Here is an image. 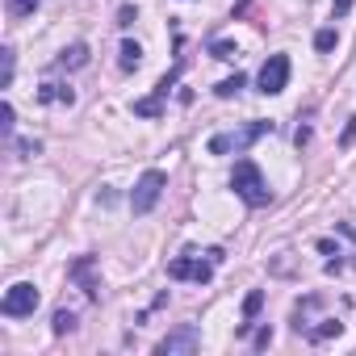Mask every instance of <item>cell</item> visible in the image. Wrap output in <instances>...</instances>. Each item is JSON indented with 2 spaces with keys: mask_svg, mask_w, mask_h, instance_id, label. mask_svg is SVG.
I'll use <instances>...</instances> for the list:
<instances>
[{
  "mask_svg": "<svg viewBox=\"0 0 356 356\" xmlns=\"http://www.w3.org/2000/svg\"><path fill=\"white\" fill-rule=\"evenodd\" d=\"M335 47V30H318L314 34V51H331Z\"/></svg>",
  "mask_w": 356,
  "mask_h": 356,
  "instance_id": "cell-20",
  "label": "cell"
},
{
  "mask_svg": "<svg viewBox=\"0 0 356 356\" xmlns=\"http://www.w3.org/2000/svg\"><path fill=\"white\" fill-rule=\"evenodd\" d=\"M202 348V331L193 327V323H181L176 331H168L159 343H155V352L159 356H176V352H197Z\"/></svg>",
  "mask_w": 356,
  "mask_h": 356,
  "instance_id": "cell-8",
  "label": "cell"
},
{
  "mask_svg": "<svg viewBox=\"0 0 356 356\" xmlns=\"http://www.w3.org/2000/svg\"><path fill=\"white\" fill-rule=\"evenodd\" d=\"M264 134H273V122H248V126H235V130H222L210 138V155H243L252 143H260Z\"/></svg>",
  "mask_w": 356,
  "mask_h": 356,
  "instance_id": "cell-4",
  "label": "cell"
},
{
  "mask_svg": "<svg viewBox=\"0 0 356 356\" xmlns=\"http://www.w3.org/2000/svg\"><path fill=\"white\" fill-rule=\"evenodd\" d=\"M231 189H235L252 210H260V206L273 202V189H268V181H264V172L256 168V159H239V163H235V172H231Z\"/></svg>",
  "mask_w": 356,
  "mask_h": 356,
  "instance_id": "cell-2",
  "label": "cell"
},
{
  "mask_svg": "<svg viewBox=\"0 0 356 356\" xmlns=\"http://www.w3.org/2000/svg\"><path fill=\"white\" fill-rule=\"evenodd\" d=\"M352 138H356V113L348 118V126H343V134H339V147H352Z\"/></svg>",
  "mask_w": 356,
  "mask_h": 356,
  "instance_id": "cell-21",
  "label": "cell"
},
{
  "mask_svg": "<svg viewBox=\"0 0 356 356\" xmlns=\"http://www.w3.org/2000/svg\"><path fill=\"white\" fill-rule=\"evenodd\" d=\"M214 264H222V248H210L206 260L193 256V252H185V256H176V260L168 264V277H172V281H197V285H210Z\"/></svg>",
  "mask_w": 356,
  "mask_h": 356,
  "instance_id": "cell-3",
  "label": "cell"
},
{
  "mask_svg": "<svg viewBox=\"0 0 356 356\" xmlns=\"http://www.w3.org/2000/svg\"><path fill=\"white\" fill-rule=\"evenodd\" d=\"M38 101H42V105H55V101H59V105H72L76 92H72L67 84H42V88H38Z\"/></svg>",
  "mask_w": 356,
  "mask_h": 356,
  "instance_id": "cell-12",
  "label": "cell"
},
{
  "mask_svg": "<svg viewBox=\"0 0 356 356\" xmlns=\"http://www.w3.org/2000/svg\"><path fill=\"white\" fill-rule=\"evenodd\" d=\"M67 273H72V281H76V285H80V289L92 298V302L101 298V281H97V260H92V256H80V260H72V268H67Z\"/></svg>",
  "mask_w": 356,
  "mask_h": 356,
  "instance_id": "cell-10",
  "label": "cell"
},
{
  "mask_svg": "<svg viewBox=\"0 0 356 356\" xmlns=\"http://www.w3.org/2000/svg\"><path fill=\"white\" fill-rule=\"evenodd\" d=\"M17 151H22V155H38V151H42V143H30V138H26V143H17Z\"/></svg>",
  "mask_w": 356,
  "mask_h": 356,
  "instance_id": "cell-24",
  "label": "cell"
},
{
  "mask_svg": "<svg viewBox=\"0 0 356 356\" xmlns=\"http://www.w3.org/2000/svg\"><path fill=\"white\" fill-rule=\"evenodd\" d=\"M42 5V0H5V9H9V17H34V9Z\"/></svg>",
  "mask_w": 356,
  "mask_h": 356,
  "instance_id": "cell-15",
  "label": "cell"
},
{
  "mask_svg": "<svg viewBox=\"0 0 356 356\" xmlns=\"http://www.w3.org/2000/svg\"><path fill=\"white\" fill-rule=\"evenodd\" d=\"M0 63H5V72H0V88H9L13 84V47L0 51Z\"/></svg>",
  "mask_w": 356,
  "mask_h": 356,
  "instance_id": "cell-18",
  "label": "cell"
},
{
  "mask_svg": "<svg viewBox=\"0 0 356 356\" xmlns=\"http://www.w3.org/2000/svg\"><path fill=\"white\" fill-rule=\"evenodd\" d=\"M84 63H88V47H84V42H72L67 51H59L55 72H76V67H84Z\"/></svg>",
  "mask_w": 356,
  "mask_h": 356,
  "instance_id": "cell-11",
  "label": "cell"
},
{
  "mask_svg": "<svg viewBox=\"0 0 356 356\" xmlns=\"http://www.w3.org/2000/svg\"><path fill=\"white\" fill-rule=\"evenodd\" d=\"M76 331V314L72 310H55V335H67Z\"/></svg>",
  "mask_w": 356,
  "mask_h": 356,
  "instance_id": "cell-19",
  "label": "cell"
},
{
  "mask_svg": "<svg viewBox=\"0 0 356 356\" xmlns=\"http://www.w3.org/2000/svg\"><path fill=\"white\" fill-rule=\"evenodd\" d=\"M318 310H323V298H318V293H306V298L293 306V331H298L302 339H310V343H323V339H331V335L343 331L339 318L318 314Z\"/></svg>",
  "mask_w": 356,
  "mask_h": 356,
  "instance_id": "cell-1",
  "label": "cell"
},
{
  "mask_svg": "<svg viewBox=\"0 0 356 356\" xmlns=\"http://www.w3.org/2000/svg\"><path fill=\"white\" fill-rule=\"evenodd\" d=\"M38 289L30 285V281H17L5 298H0V314H5V318H26V314H34L38 310Z\"/></svg>",
  "mask_w": 356,
  "mask_h": 356,
  "instance_id": "cell-7",
  "label": "cell"
},
{
  "mask_svg": "<svg viewBox=\"0 0 356 356\" xmlns=\"http://www.w3.org/2000/svg\"><path fill=\"white\" fill-rule=\"evenodd\" d=\"M293 143H298V147H306V143H310V130H306V126H298V134H293Z\"/></svg>",
  "mask_w": 356,
  "mask_h": 356,
  "instance_id": "cell-28",
  "label": "cell"
},
{
  "mask_svg": "<svg viewBox=\"0 0 356 356\" xmlns=\"http://www.w3.org/2000/svg\"><path fill=\"white\" fill-rule=\"evenodd\" d=\"M210 55H214V59H222V63H231V59L239 55V47H235V42H227V38H214V42H210Z\"/></svg>",
  "mask_w": 356,
  "mask_h": 356,
  "instance_id": "cell-17",
  "label": "cell"
},
{
  "mask_svg": "<svg viewBox=\"0 0 356 356\" xmlns=\"http://www.w3.org/2000/svg\"><path fill=\"white\" fill-rule=\"evenodd\" d=\"M243 84H248V76H239V72H235V76H227L222 84H214V92H218L222 101H231V97H235V92H239Z\"/></svg>",
  "mask_w": 356,
  "mask_h": 356,
  "instance_id": "cell-16",
  "label": "cell"
},
{
  "mask_svg": "<svg viewBox=\"0 0 356 356\" xmlns=\"http://www.w3.org/2000/svg\"><path fill=\"white\" fill-rule=\"evenodd\" d=\"M163 185H168V176H163L159 168H147V172L138 176L134 193H130V210H134V214H151L155 202L163 197Z\"/></svg>",
  "mask_w": 356,
  "mask_h": 356,
  "instance_id": "cell-5",
  "label": "cell"
},
{
  "mask_svg": "<svg viewBox=\"0 0 356 356\" xmlns=\"http://www.w3.org/2000/svg\"><path fill=\"white\" fill-rule=\"evenodd\" d=\"M268 343H273V331H268V327H260V331H256V348H268Z\"/></svg>",
  "mask_w": 356,
  "mask_h": 356,
  "instance_id": "cell-25",
  "label": "cell"
},
{
  "mask_svg": "<svg viewBox=\"0 0 356 356\" xmlns=\"http://www.w3.org/2000/svg\"><path fill=\"white\" fill-rule=\"evenodd\" d=\"M122 72H138V63H143V47L138 42H122Z\"/></svg>",
  "mask_w": 356,
  "mask_h": 356,
  "instance_id": "cell-14",
  "label": "cell"
},
{
  "mask_svg": "<svg viewBox=\"0 0 356 356\" xmlns=\"http://www.w3.org/2000/svg\"><path fill=\"white\" fill-rule=\"evenodd\" d=\"M260 306H264V293H260V289H252V293L243 298V323H239V335H248V327H252V318L260 314Z\"/></svg>",
  "mask_w": 356,
  "mask_h": 356,
  "instance_id": "cell-13",
  "label": "cell"
},
{
  "mask_svg": "<svg viewBox=\"0 0 356 356\" xmlns=\"http://www.w3.org/2000/svg\"><path fill=\"white\" fill-rule=\"evenodd\" d=\"M181 72H185V55H176V67L155 84V92L143 97V101H134V113H138V118H159V113H163V101H168V92H172V84L181 80Z\"/></svg>",
  "mask_w": 356,
  "mask_h": 356,
  "instance_id": "cell-6",
  "label": "cell"
},
{
  "mask_svg": "<svg viewBox=\"0 0 356 356\" xmlns=\"http://www.w3.org/2000/svg\"><path fill=\"white\" fill-rule=\"evenodd\" d=\"M348 9H352V0H331V13H335V17H343Z\"/></svg>",
  "mask_w": 356,
  "mask_h": 356,
  "instance_id": "cell-26",
  "label": "cell"
},
{
  "mask_svg": "<svg viewBox=\"0 0 356 356\" xmlns=\"http://www.w3.org/2000/svg\"><path fill=\"white\" fill-rule=\"evenodd\" d=\"M134 17H138V13H134V9H130V5H122V13H118V26H122V30H126V26H134Z\"/></svg>",
  "mask_w": 356,
  "mask_h": 356,
  "instance_id": "cell-23",
  "label": "cell"
},
{
  "mask_svg": "<svg viewBox=\"0 0 356 356\" xmlns=\"http://www.w3.org/2000/svg\"><path fill=\"white\" fill-rule=\"evenodd\" d=\"M0 126H5V134H13V105L9 101L0 105Z\"/></svg>",
  "mask_w": 356,
  "mask_h": 356,
  "instance_id": "cell-22",
  "label": "cell"
},
{
  "mask_svg": "<svg viewBox=\"0 0 356 356\" xmlns=\"http://www.w3.org/2000/svg\"><path fill=\"white\" fill-rule=\"evenodd\" d=\"M256 84H260L264 97H277V92L289 84V59H285V55H268L264 67H260V76H256Z\"/></svg>",
  "mask_w": 356,
  "mask_h": 356,
  "instance_id": "cell-9",
  "label": "cell"
},
{
  "mask_svg": "<svg viewBox=\"0 0 356 356\" xmlns=\"http://www.w3.org/2000/svg\"><path fill=\"white\" fill-rule=\"evenodd\" d=\"M318 252H323V256H339V248H335L331 239H318Z\"/></svg>",
  "mask_w": 356,
  "mask_h": 356,
  "instance_id": "cell-27",
  "label": "cell"
}]
</instances>
